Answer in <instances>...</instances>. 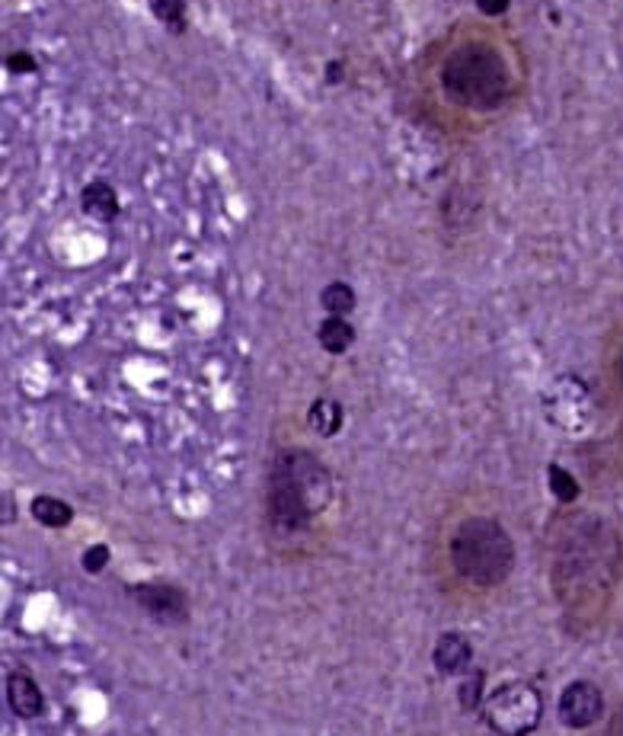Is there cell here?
Listing matches in <instances>:
<instances>
[{"label": "cell", "mask_w": 623, "mask_h": 736, "mask_svg": "<svg viewBox=\"0 0 623 736\" xmlns=\"http://www.w3.org/2000/svg\"><path fill=\"white\" fill-rule=\"evenodd\" d=\"M332 500V477L324 462L304 448H285L269 470L265 519L272 532H304Z\"/></svg>", "instance_id": "cell-1"}, {"label": "cell", "mask_w": 623, "mask_h": 736, "mask_svg": "<svg viewBox=\"0 0 623 736\" xmlns=\"http://www.w3.org/2000/svg\"><path fill=\"white\" fill-rule=\"evenodd\" d=\"M451 564L460 576L480 589H490L509 580L515 567V544L509 532L487 516L463 519L451 535Z\"/></svg>", "instance_id": "cell-2"}, {"label": "cell", "mask_w": 623, "mask_h": 736, "mask_svg": "<svg viewBox=\"0 0 623 736\" xmlns=\"http://www.w3.org/2000/svg\"><path fill=\"white\" fill-rule=\"evenodd\" d=\"M445 94L467 109H495L509 97V67L490 45H460L441 67Z\"/></svg>", "instance_id": "cell-3"}, {"label": "cell", "mask_w": 623, "mask_h": 736, "mask_svg": "<svg viewBox=\"0 0 623 736\" xmlns=\"http://www.w3.org/2000/svg\"><path fill=\"white\" fill-rule=\"evenodd\" d=\"M483 717L499 736H531L544 717L540 692L525 682L499 685L483 704Z\"/></svg>", "instance_id": "cell-4"}, {"label": "cell", "mask_w": 623, "mask_h": 736, "mask_svg": "<svg viewBox=\"0 0 623 736\" xmlns=\"http://www.w3.org/2000/svg\"><path fill=\"white\" fill-rule=\"evenodd\" d=\"M604 714V695L594 682H572L566 685V692L559 695V721L572 730H582L598 724V717Z\"/></svg>", "instance_id": "cell-5"}, {"label": "cell", "mask_w": 623, "mask_h": 736, "mask_svg": "<svg viewBox=\"0 0 623 736\" xmlns=\"http://www.w3.org/2000/svg\"><path fill=\"white\" fill-rule=\"evenodd\" d=\"M132 599L151 618L164 621V625H183L189 618V603L186 593L179 586H166V583H141L132 586Z\"/></svg>", "instance_id": "cell-6"}, {"label": "cell", "mask_w": 623, "mask_h": 736, "mask_svg": "<svg viewBox=\"0 0 623 736\" xmlns=\"http://www.w3.org/2000/svg\"><path fill=\"white\" fill-rule=\"evenodd\" d=\"M7 702L13 707V714H20L26 721L42 717V711H45V695L39 692L35 679L26 672H10L7 675Z\"/></svg>", "instance_id": "cell-7"}, {"label": "cell", "mask_w": 623, "mask_h": 736, "mask_svg": "<svg viewBox=\"0 0 623 736\" xmlns=\"http://www.w3.org/2000/svg\"><path fill=\"white\" fill-rule=\"evenodd\" d=\"M435 667L441 675H460V672L470 670V660H473V650H470V640L460 635H441L435 643Z\"/></svg>", "instance_id": "cell-8"}, {"label": "cell", "mask_w": 623, "mask_h": 736, "mask_svg": "<svg viewBox=\"0 0 623 736\" xmlns=\"http://www.w3.org/2000/svg\"><path fill=\"white\" fill-rule=\"evenodd\" d=\"M80 205H84V212L90 215V218H97V221H116L119 218V212H122V205H119V193L106 183V180H97V183H90V186H84V193H80Z\"/></svg>", "instance_id": "cell-9"}, {"label": "cell", "mask_w": 623, "mask_h": 736, "mask_svg": "<svg viewBox=\"0 0 623 736\" xmlns=\"http://www.w3.org/2000/svg\"><path fill=\"white\" fill-rule=\"evenodd\" d=\"M317 339H320V346L332 353V356H342L352 343H356V331H352V324L346 321V317H327L324 324H320V331H317Z\"/></svg>", "instance_id": "cell-10"}, {"label": "cell", "mask_w": 623, "mask_h": 736, "mask_svg": "<svg viewBox=\"0 0 623 736\" xmlns=\"http://www.w3.org/2000/svg\"><path fill=\"white\" fill-rule=\"evenodd\" d=\"M30 512L35 516V522H42L48 529H65L74 519V509L65 500H58V497H35Z\"/></svg>", "instance_id": "cell-11"}, {"label": "cell", "mask_w": 623, "mask_h": 736, "mask_svg": "<svg viewBox=\"0 0 623 736\" xmlns=\"http://www.w3.org/2000/svg\"><path fill=\"white\" fill-rule=\"evenodd\" d=\"M307 420H310V426H314L320 435H336L339 433V426H342V407H339V401L320 398V401H314L310 413H307Z\"/></svg>", "instance_id": "cell-12"}, {"label": "cell", "mask_w": 623, "mask_h": 736, "mask_svg": "<svg viewBox=\"0 0 623 736\" xmlns=\"http://www.w3.org/2000/svg\"><path fill=\"white\" fill-rule=\"evenodd\" d=\"M151 13L164 23L170 33H183L186 30V10L189 0H147Z\"/></svg>", "instance_id": "cell-13"}, {"label": "cell", "mask_w": 623, "mask_h": 736, "mask_svg": "<svg viewBox=\"0 0 623 736\" xmlns=\"http://www.w3.org/2000/svg\"><path fill=\"white\" fill-rule=\"evenodd\" d=\"M320 304L327 307L329 317H346L356 307V292L346 282H329L327 289L320 292Z\"/></svg>", "instance_id": "cell-14"}, {"label": "cell", "mask_w": 623, "mask_h": 736, "mask_svg": "<svg viewBox=\"0 0 623 736\" xmlns=\"http://www.w3.org/2000/svg\"><path fill=\"white\" fill-rule=\"evenodd\" d=\"M547 477H550V490H554V497H557L559 502L579 500V480H576L569 470L559 468V465H550Z\"/></svg>", "instance_id": "cell-15"}, {"label": "cell", "mask_w": 623, "mask_h": 736, "mask_svg": "<svg viewBox=\"0 0 623 736\" xmlns=\"http://www.w3.org/2000/svg\"><path fill=\"white\" fill-rule=\"evenodd\" d=\"M483 682H487V675H483L480 670H473L470 672V679L460 685L458 699H460V707H463V711H477V707L483 704Z\"/></svg>", "instance_id": "cell-16"}, {"label": "cell", "mask_w": 623, "mask_h": 736, "mask_svg": "<svg viewBox=\"0 0 623 736\" xmlns=\"http://www.w3.org/2000/svg\"><path fill=\"white\" fill-rule=\"evenodd\" d=\"M80 564L87 573H102L106 564H109V548L106 544H94V548H87L84 551V558H80Z\"/></svg>", "instance_id": "cell-17"}, {"label": "cell", "mask_w": 623, "mask_h": 736, "mask_svg": "<svg viewBox=\"0 0 623 736\" xmlns=\"http://www.w3.org/2000/svg\"><path fill=\"white\" fill-rule=\"evenodd\" d=\"M7 67H10L13 74H33V71H39V65H35V58L30 52H13V55H7Z\"/></svg>", "instance_id": "cell-18"}, {"label": "cell", "mask_w": 623, "mask_h": 736, "mask_svg": "<svg viewBox=\"0 0 623 736\" xmlns=\"http://www.w3.org/2000/svg\"><path fill=\"white\" fill-rule=\"evenodd\" d=\"M477 7H480L487 17H502V13L512 7V0H477Z\"/></svg>", "instance_id": "cell-19"}, {"label": "cell", "mask_w": 623, "mask_h": 736, "mask_svg": "<svg viewBox=\"0 0 623 736\" xmlns=\"http://www.w3.org/2000/svg\"><path fill=\"white\" fill-rule=\"evenodd\" d=\"M342 74H346V71H342V62H329V65H327V80H329V84H339V80H342Z\"/></svg>", "instance_id": "cell-20"}, {"label": "cell", "mask_w": 623, "mask_h": 736, "mask_svg": "<svg viewBox=\"0 0 623 736\" xmlns=\"http://www.w3.org/2000/svg\"><path fill=\"white\" fill-rule=\"evenodd\" d=\"M608 736H623V714H617V717H614V724H611Z\"/></svg>", "instance_id": "cell-21"}, {"label": "cell", "mask_w": 623, "mask_h": 736, "mask_svg": "<svg viewBox=\"0 0 623 736\" xmlns=\"http://www.w3.org/2000/svg\"><path fill=\"white\" fill-rule=\"evenodd\" d=\"M617 371H621V381H623V353H621V359H617Z\"/></svg>", "instance_id": "cell-22"}]
</instances>
